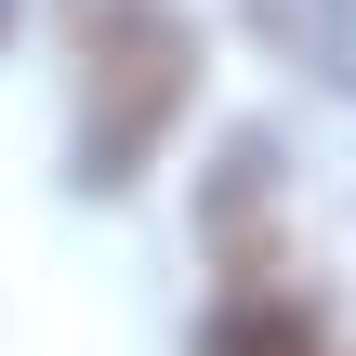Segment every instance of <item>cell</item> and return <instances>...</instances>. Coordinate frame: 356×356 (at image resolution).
Masks as SVG:
<instances>
[{"label": "cell", "mask_w": 356, "mask_h": 356, "mask_svg": "<svg viewBox=\"0 0 356 356\" xmlns=\"http://www.w3.org/2000/svg\"><path fill=\"white\" fill-rule=\"evenodd\" d=\"M53 13H66V66H79V185L119 198L198 92V26L172 0H53Z\"/></svg>", "instance_id": "6da1fadb"}, {"label": "cell", "mask_w": 356, "mask_h": 356, "mask_svg": "<svg viewBox=\"0 0 356 356\" xmlns=\"http://www.w3.org/2000/svg\"><path fill=\"white\" fill-rule=\"evenodd\" d=\"M264 53H291L317 92H356V0H251Z\"/></svg>", "instance_id": "7a4b0ae2"}, {"label": "cell", "mask_w": 356, "mask_h": 356, "mask_svg": "<svg viewBox=\"0 0 356 356\" xmlns=\"http://www.w3.org/2000/svg\"><path fill=\"white\" fill-rule=\"evenodd\" d=\"M198 356H317V317H304L291 291H238V304L198 330Z\"/></svg>", "instance_id": "3957f363"}]
</instances>
